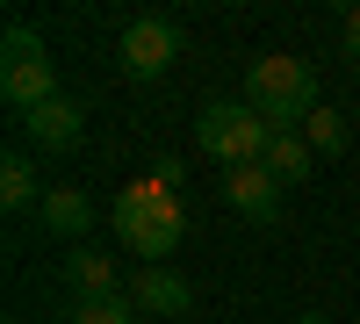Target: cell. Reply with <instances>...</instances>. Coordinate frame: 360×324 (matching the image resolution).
I'll return each mask as SVG.
<instances>
[{
    "instance_id": "3",
    "label": "cell",
    "mask_w": 360,
    "mask_h": 324,
    "mask_svg": "<svg viewBox=\"0 0 360 324\" xmlns=\"http://www.w3.org/2000/svg\"><path fill=\"white\" fill-rule=\"evenodd\" d=\"M0 94L22 115L58 101V65H51V51H44V37L29 22H8V37H0Z\"/></svg>"
},
{
    "instance_id": "6",
    "label": "cell",
    "mask_w": 360,
    "mask_h": 324,
    "mask_svg": "<svg viewBox=\"0 0 360 324\" xmlns=\"http://www.w3.org/2000/svg\"><path fill=\"white\" fill-rule=\"evenodd\" d=\"M281 195H288V188H281L266 166H231V173H224V202H231L245 223H259V231L281 223Z\"/></svg>"
},
{
    "instance_id": "7",
    "label": "cell",
    "mask_w": 360,
    "mask_h": 324,
    "mask_svg": "<svg viewBox=\"0 0 360 324\" xmlns=\"http://www.w3.org/2000/svg\"><path fill=\"white\" fill-rule=\"evenodd\" d=\"M22 130H29V144H44V152H72V144L86 137V108L58 94V101H44V108H29Z\"/></svg>"
},
{
    "instance_id": "2",
    "label": "cell",
    "mask_w": 360,
    "mask_h": 324,
    "mask_svg": "<svg viewBox=\"0 0 360 324\" xmlns=\"http://www.w3.org/2000/svg\"><path fill=\"white\" fill-rule=\"evenodd\" d=\"M245 108L259 115L266 130H295V123L317 108V72H310V58H288V51L252 58V65H245Z\"/></svg>"
},
{
    "instance_id": "15",
    "label": "cell",
    "mask_w": 360,
    "mask_h": 324,
    "mask_svg": "<svg viewBox=\"0 0 360 324\" xmlns=\"http://www.w3.org/2000/svg\"><path fill=\"white\" fill-rule=\"evenodd\" d=\"M346 65H360V0L346 8Z\"/></svg>"
},
{
    "instance_id": "4",
    "label": "cell",
    "mask_w": 360,
    "mask_h": 324,
    "mask_svg": "<svg viewBox=\"0 0 360 324\" xmlns=\"http://www.w3.org/2000/svg\"><path fill=\"white\" fill-rule=\"evenodd\" d=\"M195 144L231 173V166H259L266 144H274V130H266L245 101H209V108L195 115Z\"/></svg>"
},
{
    "instance_id": "16",
    "label": "cell",
    "mask_w": 360,
    "mask_h": 324,
    "mask_svg": "<svg viewBox=\"0 0 360 324\" xmlns=\"http://www.w3.org/2000/svg\"><path fill=\"white\" fill-rule=\"evenodd\" d=\"M295 324H332V317H295Z\"/></svg>"
},
{
    "instance_id": "5",
    "label": "cell",
    "mask_w": 360,
    "mask_h": 324,
    "mask_svg": "<svg viewBox=\"0 0 360 324\" xmlns=\"http://www.w3.org/2000/svg\"><path fill=\"white\" fill-rule=\"evenodd\" d=\"M115 58H123L130 79L173 72V58H180V22H173V15H130L123 37H115Z\"/></svg>"
},
{
    "instance_id": "8",
    "label": "cell",
    "mask_w": 360,
    "mask_h": 324,
    "mask_svg": "<svg viewBox=\"0 0 360 324\" xmlns=\"http://www.w3.org/2000/svg\"><path fill=\"white\" fill-rule=\"evenodd\" d=\"M130 303H137V310H152V317H188V303H195V288L180 281L173 267H144V274L130 281Z\"/></svg>"
},
{
    "instance_id": "14",
    "label": "cell",
    "mask_w": 360,
    "mask_h": 324,
    "mask_svg": "<svg viewBox=\"0 0 360 324\" xmlns=\"http://www.w3.org/2000/svg\"><path fill=\"white\" fill-rule=\"evenodd\" d=\"M303 144H310V152H339V144H346V123H339L332 108H310V115H303Z\"/></svg>"
},
{
    "instance_id": "10",
    "label": "cell",
    "mask_w": 360,
    "mask_h": 324,
    "mask_svg": "<svg viewBox=\"0 0 360 324\" xmlns=\"http://www.w3.org/2000/svg\"><path fill=\"white\" fill-rule=\"evenodd\" d=\"M65 281L79 288V303L115 296V252H108V245H72V252H65Z\"/></svg>"
},
{
    "instance_id": "9",
    "label": "cell",
    "mask_w": 360,
    "mask_h": 324,
    "mask_svg": "<svg viewBox=\"0 0 360 324\" xmlns=\"http://www.w3.org/2000/svg\"><path fill=\"white\" fill-rule=\"evenodd\" d=\"M37 216H44V231H58V238H79V231H94V195H86V188H44Z\"/></svg>"
},
{
    "instance_id": "13",
    "label": "cell",
    "mask_w": 360,
    "mask_h": 324,
    "mask_svg": "<svg viewBox=\"0 0 360 324\" xmlns=\"http://www.w3.org/2000/svg\"><path fill=\"white\" fill-rule=\"evenodd\" d=\"M72 324H137L130 296H94V303H72Z\"/></svg>"
},
{
    "instance_id": "12",
    "label": "cell",
    "mask_w": 360,
    "mask_h": 324,
    "mask_svg": "<svg viewBox=\"0 0 360 324\" xmlns=\"http://www.w3.org/2000/svg\"><path fill=\"white\" fill-rule=\"evenodd\" d=\"M0 202H8V209H44V195H37V159H29V152H8V159H0Z\"/></svg>"
},
{
    "instance_id": "1",
    "label": "cell",
    "mask_w": 360,
    "mask_h": 324,
    "mask_svg": "<svg viewBox=\"0 0 360 324\" xmlns=\"http://www.w3.org/2000/svg\"><path fill=\"white\" fill-rule=\"evenodd\" d=\"M115 238H123L144 267H166V252L188 238V209H180V188L166 181H130L123 195H115Z\"/></svg>"
},
{
    "instance_id": "11",
    "label": "cell",
    "mask_w": 360,
    "mask_h": 324,
    "mask_svg": "<svg viewBox=\"0 0 360 324\" xmlns=\"http://www.w3.org/2000/svg\"><path fill=\"white\" fill-rule=\"evenodd\" d=\"M310 159H317V152H310L295 130H274V144H266V159H259V166L274 173L281 188H295V181H310Z\"/></svg>"
}]
</instances>
